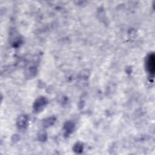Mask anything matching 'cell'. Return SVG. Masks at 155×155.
<instances>
[{
  "label": "cell",
  "mask_w": 155,
  "mask_h": 155,
  "mask_svg": "<svg viewBox=\"0 0 155 155\" xmlns=\"http://www.w3.org/2000/svg\"><path fill=\"white\" fill-rule=\"evenodd\" d=\"M19 121H19V125H20V127H25L24 125H25V123L27 122V119H25V117L23 116L22 117H21V119Z\"/></svg>",
  "instance_id": "obj_3"
},
{
  "label": "cell",
  "mask_w": 155,
  "mask_h": 155,
  "mask_svg": "<svg viewBox=\"0 0 155 155\" xmlns=\"http://www.w3.org/2000/svg\"><path fill=\"white\" fill-rule=\"evenodd\" d=\"M46 103V101L44 98H40V99H38V101H36V103H35V108H36L37 110H40V108L44 106Z\"/></svg>",
  "instance_id": "obj_2"
},
{
  "label": "cell",
  "mask_w": 155,
  "mask_h": 155,
  "mask_svg": "<svg viewBox=\"0 0 155 155\" xmlns=\"http://www.w3.org/2000/svg\"><path fill=\"white\" fill-rule=\"evenodd\" d=\"M146 68L150 76H153L155 71V60L154 54H151L148 56L146 60Z\"/></svg>",
  "instance_id": "obj_1"
}]
</instances>
